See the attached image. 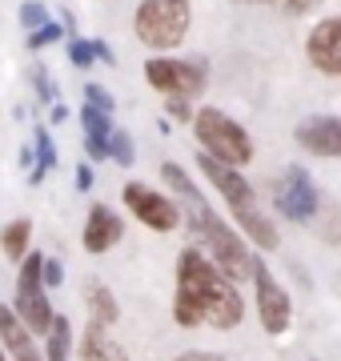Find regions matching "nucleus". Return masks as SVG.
I'll return each instance as SVG.
<instances>
[{
	"label": "nucleus",
	"mask_w": 341,
	"mask_h": 361,
	"mask_svg": "<svg viewBox=\"0 0 341 361\" xmlns=\"http://www.w3.org/2000/svg\"><path fill=\"white\" fill-rule=\"evenodd\" d=\"M273 4H281L289 16H305V13H314L321 0H273Z\"/></svg>",
	"instance_id": "7c9ffc66"
},
{
	"label": "nucleus",
	"mask_w": 341,
	"mask_h": 361,
	"mask_svg": "<svg viewBox=\"0 0 341 361\" xmlns=\"http://www.w3.org/2000/svg\"><path fill=\"white\" fill-rule=\"evenodd\" d=\"M16 361H37V357H32V353H25V357H16Z\"/></svg>",
	"instance_id": "c9c22d12"
},
{
	"label": "nucleus",
	"mask_w": 341,
	"mask_h": 361,
	"mask_svg": "<svg viewBox=\"0 0 341 361\" xmlns=\"http://www.w3.org/2000/svg\"><path fill=\"white\" fill-rule=\"evenodd\" d=\"M53 16H49V8L40 4V0H25L20 4V28H28V32H37L40 25H49Z\"/></svg>",
	"instance_id": "a878e982"
},
{
	"label": "nucleus",
	"mask_w": 341,
	"mask_h": 361,
	"mask_svg": "<svg viewBox=\"0 0 341 361\" xmlns=\"http://www.w3.org/2000/svg\"><path fill=\"white\" fill-rule=\"evenodd\" d=\"M65 116H68V104H65V101H56V104H53V125H61Z\"/></svg>",
	"instance_id": "f704fd0d"
},
{
	"label": "nucleus",
	"mask_w": 341,
	"mask_h": 361,
	"mask_svg": "<svg viewBox=\"0 0 341 361\" xmlns=\"http://www.w3.org/2000/svg\"><path fill=\"white\" fill-rule=\"evenodd\" d=\"M189 225H193V233L201 237V245L209 249V257L221 265V273L229 277V281H245V277H253V261L257 257L245 249L241 233H233L209 205H205V197L189 201Z\"/></svg>",
	"instance_id": "f03ea898"
},
{
	"label": "nucleus",
	"mask_w": 341,
	"mask_h": 361,
	"mask_svg": "<svg viewBox=\"0 0 341 361\" xmlns=\"http://www.w3.org/2000/svg\"><path fill=\"white\" fill-rule=\"evenodd\" d=\"M108 153H113V161H117L120 169H129L132 161H137V145H132V137L125 129H113V141H108Z\"/></svg>",
	"instance_id": "5701e85b"
},
{
	"label": "nucleus",
	"mask_w": 341,
	"mask_h": 361,
	"mask_svg": "<svg viewBox=\"0 0 341 361\" xmlns=\"http://www.w3.org/2000/svg\"><path fill=\"white\" fill-rule=\"evenodd\" d=\"M197 165H201V173L209 177L213 189L225 197V205H229L233 217H245V213H253V209H261L257 205V189L237 173V165H225V161H217L213 153H197Z\"/></svg>",
	"instance_id": "0eeeda50"
},
{
	"label": "nucleus",
	"mask_w": 341,
	"mask_h": 361,
	"mask_svg": "<svg viewBox=\"0 0 341 361\" xmlns=\"http://www.w3.org/2000/svg\"><path fill=\"white\" fill-rule=\"evenodd\" d=\"M44 253H28L25 261H20V277H16V313L28 322V329L40 337H49V329H53L56 313L53 305H49V297H44Z\"/></svg>",
	"instance_id": "39448f33"
},
{
	"label": "nucleus",
	"mask_w": 341,
	"mask_h": 361,
	"mask_svg": "<svg viewBox=\"0 0 341 361\" xmlns=\"http://www.w3.org/2000/svg\"><path fill=\"white\" fill-rule=\"evenodd\" d=\"M125 237V221L108 205H92L85 217V253H108Z\"/></svg>",
	"instance_id": "ddd939ff"
},
{
	"label": "nucleus",
	"mask_w": 341,
	"mask_h": 361,
	"mask_svg": "<svg viewBox=\"0 0 341 361\" xmlns=\"http://www.w3.org/2000/svg\"><path fill=\"white\" fill-rule=\"evenodd\" d=\"M4 349H8V345H4V341H0V361H4Z\"/></svg>",
	"instance_id": "e433bc0d"
},
{
	"label": "nucleus",
	"mask_w": 341,
	"mask_h": 361,
	"mask_svg": "<svg viewBox=\"0 0 341 361\" xmlns=\"http://www.w3.org/2000/svg\"><path fill=\"white\" fill-rule=\"evenodd\" d=\"M113 113H105V109H97V104L85 101V109H80V125H85V153H89V161H108V141H113V121H108Z\"/></svg>",
	"instance_id": "4468645a"
},
{
	"label": "nucleus",
	"mask_w": 341,
	"mask_h": 361,
	"mask_svg": "<svg viewBox=\"0 0 341 361\" xmlns=\"http://www.w3.org/2000/svg\"><path fill=\"white\" fill-rule=\"evenodd\" d=\"M92 61H97V40H80V37L68 40V65L73 68H89Z\"/></svg>",
	"instance_id": "393cba45"
},
{
	"label": "nucleus",
	"mask_w": 341,
	"mask_h": 361,
	"mask_svg": "<svg viewBox=\"0 0 341 361\" xmlns=\"http://www.w3.org/2000/svg\"><path fill=\"white\" fill-rule=\"evenodd\" d=\"M173 361H225L221 353H201V349H189V353H181V357H173Z\"/></svg>",
	"instance_id": "473e14b6"
},
{
	"label": "nucleus",
	"mask_w": 341,
	"mask_h": 361,
	"mask_svg": "<svg viewBox=\"0 0 341 361\" xmlns=\"http://www.w3.org/2000/svg\"><path fill=\"white\" fill-rule=\"evenodd\" d=\"M85 310L92 313V322H101L105 329L120 317L117 297H113V289H108L101 277H85Z\"/></svg>",
	"instance_id": "dca6fc26"
},
{
	"label": "nucleus",
	"mask_w": 341,
	"mask_h": 361,
	"mask_svg": "<svg viewBox=\"0 0 341 361\" xmlns=\"http://www.w3.org/2000/svg\"><path fill=\"white\" fill-rule=\"evenodd\" d=\"M253 285H257V322L269 337H281L293 325V301L281 285L273 281V273L265 269V261H253Z\"/></svg>",
	"instance_id": "6e6552de"
},
{
	"label": "nucleus",
	"mask_w": 341,
	"mask_h": 361,
	"mask_svg": "<svg viewBox=\"0 0 341 361\" xmlns=\"http://www.w3.org/2000/svg\"><path fill=\"white\" fill-rule=\"evenodd\" d=\"M97 61H105V65H117V56H113V49H108L105 40H97Z\"/></svg>",
	"instance_id": "72a5a7b5"
},
{
	"label": "nucleus",
	"mask_w": 341,
	"mask_h": 361,
	"mask_svg": "<svg viewBox=\"0 0 341 361\" xmlns=\"http://www.w3.org/2000/svg\"><path fill=\"white\" fill-rule=\"evenodd\" d=\"M193 25V4L189 0H141L132 13V32L144 49L169 52L177 44H185Z\"/></svg>",
	"instance_id": "7ed1b4c3"
},
{
	"label": "nucleus",
	"mask_w": 341,
	"mask_h": 361,
	"mask_svg": "<svg viewBox=\"0 0 341 361\" xmlns=\"http://www.w3.org/2000/svg\"><path fill=\"white\" fill-rule=\"evenodd\" d=\"M28 241H32V221L28 217H16V221H8V225L0 229V249H4L8 261H25L28 253H32Z\"/></svg>",
	"instance_id": "a211bd4d"
},
{
	"label": "nucleus",
	"mask_w": 341,
	"mask_h": 361,
	"mask_svg": "<svg viewBox=\"0 0 341 361\" xmlns=\"http://www.w3.org/2000/svg\"><path fill=\"white\" fill-rule=\"evenodd\" d=\"M144 80L161 92V97H201L209 68L205 61H177V56H149L144 61Z\"/></svg>",
	"instance_id": "423d86ee"
},
{
	"label": "nucleus",
	"mask_w": 341,
	"mask_h": 361,
	"mask_svg": "<svg viewBox=\"0 0 341 361\" xmlns=\"http://www.w3.org/2000/svg\"><path fill=\"white\" fill-rule=\"evenodd\" d=\"M40 273H44V285H53V289L65 281V265H61V257H44V269Z\"/></svg>",
	"instance_id": "c756f323"
},
{
	"label": "nucleus",
	"mask_w": 341,
	"mask_h": 361,
	"mask_svg": "<svg viewBox=\"0 0 341 361\" xmlns=\"http://www.w3.org/2000/svg\"><path fill=\"white\" fill-rule=\"evenodd\" d=\"M237 225H241V233H245L257 249H277V241H281V237H277V225L265 217L261 209H253V213H245V217H237Z\"/></svg>",
	"instance_id": "6ab92c4d"
},
{
	"label": "nucleus",
	"mask_w": 341,
	"mask_h": 361,
	"mask_svg": "<svg viewBox=\"0 0 341 361\" xmlns=\"http://www.w3.org/2000/svg\"><path fill=\"white\" fill-rule=\"evenodd\" d=\"M68 28L61 25V20H49V25H40L37 32H28V49L40 52V49H49V44H56V40L65 37Z\"/></svg>",
	"instance_id": "b1692460"
},
{
	"label": "nucleus",
	"mask_w": 341,
	"mask_h": 361,
	"mask_svg": "<svg viewBox=\"0 0 341 361\" xmlns=\"http://www.w3.org/2000/svg\"><path fill=\"white\" fill-rule=\"evenodd\" d=\"M165 113L173 116V121H193V104H189V97H165Z\"/></svg>",
	"instance_id": "c85d7f7f"
},
{
	"label": "nucleus",
	"mask_w": 341,
	"mask_h": 361,
	"mask_svg": "<svg viewBox=\"0 0 341 361\" xmlns=\"http://www.w3.org/2000/svg\"><path fill=\"white\" fill-rule=\"evenodd\" d=\"M193 133H197L201 149L213 153L217 161H225V165L241 169V165H249L253 161V137L241 129L229 113L213 109V104L197 109V116H193Z\"/></svg>",
	"instance_id": "20e7f679"
},
{
	"label": "nucleus",
	"mask_w": 341,
	"mask_h": 361,
	"mask_svg": "<svg viewBox=\"0 0 341 361\" xmlns=\"http://www.w3.org/2000/svg\"><path fill=\"white\" fill-rule=\"evenodd\" d=\"M125 209H129L141 225H149V229H157V233H173L185 217L169 197L157 193V189H149V185H141V180H129V185H125Z\"/></svg>",
	"instance_id": "1a4fd4ad"
},
{
	"label": "nucleus",
	"mask_w": 341,
	"mask_h": 361,
	"mask_svg": "<svg viewBox=\"0 0 341 361\" xmlns=\"http://www.w3.org/2000/svg\"><path fill=\"white\" fill-rule=\"evenodd\" d=\"M293 137L305 153L341 161V116H305Z\"/></svg>",
	"instance_id": "f8f14e48"
},
{
	"label": "nucleus",
	"mask_w": 341,
	"mask_h": 361,
	"mask_svg": "<svg viewBox=\"0 0 341 361\" xmlns=\"http://www.w3.org/2000/svg\"><path fill=\"white\" fill-rule=\"evenodd\" d=\"M32 145H37V169L28 173V185H40V180H44V173L56 165V145H53V137H49V129H37Z\"/></svg>",
	"instance_id": "aec40b11"
},
{
	"label": "nucleus",
	"mask_w": 341,
	"mask_h": 361,
	"mask_svg": "<svg viewBox=\"0 0 341 361\" xmlns=\"http://www.w3.org/2000/svg\"><path fill=\"white\" fill-rule=\"evenodd\" d=\"M273 201H277V209H281L289 221H309L317 213V205H321L314 177H309L302 165H289L285 169V177H281V185H277Z\"/></svg>",
	"instance_id": "9d476101"
},
{
	"label": "nucleus",
	"mask_w": 341,
	"mask_h": 361,
	"mask_svg": "<svg viewBox=\"0 0 341 361\" xmlns=\"http://www.w3.org/2000/svg\"><path fill=\"white\" fill-rule=\"evenodd\" d=\"M32 85H37V97H40L44 104H56V101H61V97H56V85L49 80V73H44V68H32Z\"/></svg>",
	"instance_id": "cd10ccee"
},
{
	"label": "nucleus",
	"mask_w": 341,
	"mask_h": 361,
	"mask_svg": "<svg viewBox=\"0 0 341 361\" xmlns=\"http://www.w3.org/2000/svg\"><path fill=\"white\" fill-rule=\"evenodd\" d=\"M0 341L13 349L16 357L32 353V329H28V322L16 313V305H0Z\"/></svg>",
	"instance_id": "f3484780"
},
{
	"label": "nucleus",
	"mask_w": 341,
	"mask_h": 361,
	"mask_svg": "<svg viewBox=\"0 0 341 361\" xmlns=\"http://www.w3.org/2000/svg\"><path fill=\"white\" fill-rule=\"evenodd\" d=\"M245 317V301L237 293V281H229L221 265L205 249H185L177 257V297H173V322L181 329H237Z\"/></svg>",
	"instance_id": "f257e3e1"
},
{
	"label": "nucleus",
	"mask_w": 341,
	"mask_h": 361,
	"mask_svg": "<svg viewBox=\"0 0 341 361\" xmlns=\"http://www.w3.org/2000/svg\"><path fill=\"white\" fill-rule=\"evenodd\" d=\"M68 349H73V325L68 317H56L49 329V361H68Z\"/></svg>",
	"instance_id": "412c9836"
},
{
	"label": "nucleus",
	"mask_w": 341,
	"mask_h": 361,
	"mask_svg": "<svg viewBox=\"0 0 341 361\" xmlns=\"http://www.w3.org/2000/svg\"><path fill=\"white\" fill-rule=\"evenodd\" d=\"M161 180H165V185H169L173 193H181L185 201H197V185H193V180H189V173H185L181 165H173V161H165V165H161Z\"/></svg>",
	"instance_id": "4be33fe9"
},
{
	"label": "nucleus",
	"mask_w": 341,
	"mask_h": 361,
	"mask_svg": "<svg viewBox=\"0 0 341 361\" xmlns=\"http://www.w3.org/2000/svg\"><path fill=\"white\" fill-rule=\"evenodd\" d=\"M80 361H129V353L105 334L101 322L85 325V337H80Z\"/></svg>",
	"instance_id": "2eb2a0df"
},
{
	"label": "nucleus",
	"mask_w": 341,
	"mask_h": 361,
	"mask_svg": "<svg viewBox=\"0 0 341 361\" xmlns=\"http://www.w3.org/2000/svg\"><path fill=\"white\" fill-rule=\"evenodd\" d=\"M92 180H97V177H92V165H89V161H80V165H77V189H80V193H89Z\"/></svg>",
	"instance_id": "2f4dec72"
},
{
	"label": "nucleus",
	"mask_w": 341,
	"mask_h": 361,
	"mask_svg": "<svg viewBox=\"0 0 341 361\" xmlns=\"http://www.w3.org/2000/svg\"><path fill=\"white\" fill-rule=\"evenodd\" d=\"M305 61H309V68L326 73V77H341V16H326L309 28Z\"/></svg>",
	"instance_id": "9b49d317"
},
{
	"label": "nucleus",
	"mask_w": 341,
	"mask_h": 361,
	"mask_svg": "<svg viewBox=\"0 0 341 361\" xmlns=\"http://www.w3.org/2000/svg\"><path fill=\"white\" fill-rule=\"evenodd\" d=\"M85 101H89V104H97V109H105V113H113V109H117V101H113V92H108L105 85H97V80H92V85H85Z\"/></svg>",
	"instance_id": "bb28decb"
}]
</instances>
